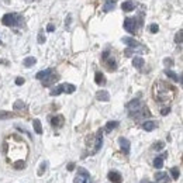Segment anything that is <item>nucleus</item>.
I'll return each instance as SVG.
<instances>
[{
  "label": "nucleus",
  "instance_id": "obj_1",
  "mask_svg": "<svg viewBox=\"0 0 183 183\" xmlns=\"http://www.w3.org/2000/svg\"><path fill=\"white\" fill-rule=\"evenodd\" d=\"M20 20V16L18 14H14V13H9V14H4L3 18H2V23L7 27H13L16 26Z\"/></svg>",
  "mask_w": 183,
  "mask_h": 183
},
{
  "label": "nucleus",
  "instance_id": "obj_2",
  "mask_svg": "<svg viewBox=\"0 0 183 183\" xmlns=\"http://www.w3.org/2000/svg\"><path fill=\"white\" fill-rule=\"evenodd\" d=\"M79 175H78L75 179H73V183H87L89 182V172L83 168H79Z\"/></svg>",
  "mask_w": 183,
  "mask_h": 183
},
{
  "label": "nucleus",
  "instance_id": "obj_3",
  "mask_svg": "<svg viewBox=\"0 0 183 183\" xmlns=\"http://www.w3.org/2000/svg\"><path fill=\"white\" fill-rule=\"evenodd\" d=\"M137 20L135 18H125V21H124V28H125V31H128L130 34H135L137 31Z\"/></svg>",
  "mask_w": 183,
  "mask_h": 183
},
{
  "label": "nucleus",
  "instance_id": "obj_4",
  "mask_svg": "<svg viewBox=\"0 0 183 183\" xmlns=\"http://www.w3.org/2000/svg\"><path fill=\"white\" fill-rule=\"evenodd\" d=\"M141 107H142V104H141V100L140 99H134V100H131L130 103L127 104V110L130 111V114L138 111Z\"/></svg>",
  "mask_w": 183,
  "mask_h": 183
},
{
  "label": "nucleus",
  "instance_id": "obj_5",
  "mask_svg": "<svg viewBox=\"0 0 183 183\" xmlns=\"http://www.w3.org/2000/svg\"><path fill=\"white\" fill-rule=\"evenodd\" d=\"M118 144H120L121 151H123L125 155H128V153H130V141L127 140V138H124V137H121V138H118Z\"/></svg>",
  "mask_w": 183,
  "mask_h": 183
},
{
  "label": "nucleus",
  "instance_id": "obj_6",
  "mask_svg": "<svg viewBox=\"0 0 183 183\" xmlns=\"http://www.w3.org/2000/svg\"><path fill=\"white\" fill-rule=\"evenodd\" d=\"M107 177H109L110 182H113V183H123V177H121V175L118 172H116V170L109 172Z\"/></svg>",
  "mask_w": 183,
  "mask_h": 183
},
{
  "label": "nucleus",
  "instance_id": "obj_7",
  "mask_svg": "<svg viewBox=\"0 0 183 183\" xmlns=\"http://www.w3.org/2000/svg\"><path fill=\"white\" fill-rule=\"evenodd\" d=\"M96 145H94V149H93V153H96L97 151H100V148H101V145H103V133H101V130L97 131L96 134Z\"/></svg>",
  "mask_w": 183,
  "mask_h": 183
},
{
  "label": "nucleus",
  "instance_id": "obj_8",
  "mask_svg": "<svg viewBox=\"0 0 183 183\" xmlns=\"http://www.w3.org/2000/svg\"><path fill=\"white\" fill-rule=\"evenodd\" d=\"M63 123H65V118H63L62 116H55L51 118V125L55 127V128H59V127L63 125Z\"/></svg>",
  "mask_w": 183,
  "mask_h": 183
},
{
  "label": "nucleus",
  "instance_id": "obj_9",
  "mask_svg": "<svg viewBox=\"0 0 183 183\" xmlns=\"http://www.w3.org/2000/svg\"><path fill=\"white\" fill-rule=\"evenodd\" d=\"M155 180L158 183H169V176L166 172H158L155 173Z\"/></svg>",
  "mask_w": 183,
  "mask_h": 183
},
{
  "label": "nucleus",
  "instance_id": "obj_10",
  "mask_svg": "<svg viewBox=\"0 0 183 183\" xmlns=\"http://www.w3.org/2000/svg\"><path fill=\"white\" fill-rule=\"evenodd\" d=\"M58 79H59V76H58V75H50L48 78H45V79L42 80V85L45 87H48V86H51L52 83H55Z\"/></svg>",
  "mask_w": 183,
  "mask_h": 183
},
{
  "label": "nucleus",
  "instance_id": "obj_11",
  "mask_svg": "<svg viewBox=\"0 0 183 183\" xmlns=\"http://www.w3.org/2000/svg\"><path fill=\"white\" fill-rule=\"evenodd\" d=\"M135 2H133V0H127V2H124L123 4H121V9H123L124 11H133L134 9H135Z\"/></svg>",
  "mask_w": 183,
  "mask_h": 183
},
{
  "label": "nucleus",
  "instance_id": "obj_12",
  "mask_svg": "<svg viewBox=\"0 0 183 183\" xmlns=\"http://www.w3.org/2000/svg\"><path fill=\"white\" fill-rule=\"evenodd\" d=\"M123 42L127 44V45L131 47V48H138V47H140V42H138L137 40H134V38H130V37H124Z\"/></svg>",
  "mask_w": 183,
  "mask_h": 183
},
{
  "label": "nucleus",
  "instance_id": "obj_13",
  "mask_svg": "<svg viewBox=\"0 0 183 183\" xmlns=\"http://www.w3.org/2000/svg\"><path fill=\"white\" fill-rule=\"evenodd\" d=\"M96 99L100 100V101H109L110 100V94L107 93L106 90H99L96 93Z\"/></svg>",
  "mask_w": 183,
  "mask_h": 183
},
{
  "label": "nucleus",
  "instance_id": "obj_14",
  "mask_svg": "<svg viewBox=\"0 0 183 183\" xmlns=\"http://www.w3.org/2000/svg\"><path fill=\"white\" fill-rule=\"evenodd\" d=\"M52 72L54 70L52 69H45V70H41V72H38L35 75V78L37 79H40V80H44L45 78H48L50 75H52Z\"/></svg>",
  "mask_w": 183,
  "mask_h": 183
},
{
  "label": "nucleus",
  "instance_id": "obj_15",
  "mask_svg": "<svg viewBox=\"0 0 183 183\" xmlns=\"http://www.w3.org/2000/svg\"><path fill=\"white\" fill-rule=\"evenodd\" d=\"M158 127V124L155 123V121H145V123L142 124V128L145 131H152V130H155Z\"/></svg>",
  "mask_w": 183,
  "mask_h": 183
},
{
  "label": "nucleus",
  "instance_id": "obj_16",
  "mask_svg": "<svg viewBox=\"0 0 183 183\" xmlns=\"http://www.w3.org/2000/svg\"><path fill=\"white\" fill-rule=\"evenodd\" d=\"M117 127H118V121H109L106 124V127H104V130H106V133H111Z\"/></svg>",
  "mask_w": 183,
  "mask_h": 183
},
{
  "label": "nucleus",
  "instance_id": "obj_17",
  "mask_svg": "<svg viewBox=\"0 0 183 183\" xmlns=\"http://www.w3.org/2000/svg\"><path fill=\"white\" fill-rule=\"evenodd\" d=\"M133 65H134V68H137V69H141V68L144 66V59L141 57L133 58Z\"/></svg>",
  "mask_w": 183,
  "mask_h": 183
},
{
  "label": "nucleus",
  "instance_id": "obj_18",
  "mask_svg": "<svg viewBox=\"0 0 183 183\" xmlns=\"http://www.w3.org/2000/svg\"><path fill=\"white\" fill-rule=\"evenodd\" d=\"M94 82H96L97 85H104L106 83V79H104V75L101 72H96V75H94Z\"/></svg>",
  "mask_w": 183,
  "mask_h": 183
},
{
  "label": "nucleus",
  "instance_id": "obj_19",
  "mask_svg": "<svg viewBox=\"0 0 183 183\" xmlns=\"http://www.w3.org/2000/svg\"><path fill=\"white\" fill-rule=\"evenodd\" d=\"M62 86H63V93H68V94L73 93V92L76 90V87L70 83H62Z\"/></svg>",
  "mask_w": 183,
  "mask_h": 183
},
{
  "label": "nucleus",
  "instance_id": "obj_20",
  "mask_svg": "<svg viewBox=\"0 0 183 183\" xmlns=\"http://www.w3.org/2000/svg\"><path fill=\"white\" fill-rule=\"evenodd\" d=\"M35 62H37V59L34 57H28V58H26V59H24V66L26 68H31V66H34V65H35Z\"/></svg>",
  "mask_w": 183,
  "mask_h": 183
},
{
  "label": "nucleus",
  "instance_id": "obj_21",
  "mask_svg": "<svg viewBox=\"0 0 183 183\" xmlns=\"http://www.w3.org/2000/svg\"><path fill=\"white\" fill-rule=\"evenodd\" d=\"M33 125H34V131L37 134H42V125H41V121L40 120H34L33 121Z\"/></svg>",
  "mask_w": 183,
  "mask_h": 183
},
{
  "label": "nucleus",
  "instance_id": "obj_22",
  "mask_svg": "<svg viewBox=\"0 0 183 183\" xmlns=\"http://www.w3.org/2000/svg\"><path fill=\"white\" fill-rule=\"evenodd\" d=\"M116 7V2L114 0H106V4H104V11H110Z\"/></svg>",
  "mask_w": 183,
  "mask_h": 183
},
{
  "label": "nucleus",
  "instance_id": "obj_23",
  "mask_svg": "<svg viewBox=\"0 0 183 183\" xmlns=\"http://www.w3.org/2000/svg\"><path fill=\"white\" fill-rule=\"evenodd\" d=\"M153 166L157 168V169H161L163 166V158L162 157H157L153 159Z\"/></svg>",
  "mask_w": 183,
  "mask_h": 183
},
{
  "label": "nucleus",
  "instance_id": "obj_24",
  "mask_svg": "<svg viewBox=\"0 0 183 183\" xmlns=\"http://www.w3.org/2000/svg\"><path fill=\"white\" fill-rule=\"evenodd\" d=\"M14 113L10 111H0V120H7V118H13Z\"/></svg>",
  "mask_w": 183,
  "mask_h": 183
},
{
  "label": "nucleus",
  "instance_id": "obj_25",
  "mask_svg": "<svg viewBox=\"0 0 183 183\" xmlns=\"http://www.w3.org/2000/svg\"><path fill=\"white\" fill-rule=\"evenodd\" d=\"M107 68H109V70H116L117 69V63H116V61H114L113 58L107 59Z\"/></svg>",
  "mask_w": 183,
  "mask_h": 183
},
{
  "label": "nucleus",
  "instance_id": "obj_26",
  "mask_svg": "<svg viewBox=\"0 0 183 183\" xmlns=\"http://www.w3.org/2000/svg\"><path fill=\"white\" fill-rule=\"evenodd\" d=\"M63 93V86L62 85H59V86H57L55 89L51 90V96H58V94Z\"/></svg>",
  "mask_w": 183,
  "mask_h": 183
},
{
  "label": "nucleus",
  "instance_id": "obj_27",
  "mask_svg": "<svg viewBox=\"0 0 183 183\" xmlns=\"http://www.w3.org/2000/svg\"><path fill=\"white\" fill-rule=\"evenodd\" d=\"M165 73H166V76H169L170 79L173 80V82H179V76H177L175 72H172V70L168 69V70H165Z\"/></svg>",
  "mask_w": 183,
  "mask_h": 183
},
{
  "label": "nucleus",
  "instance_id": "obj_28",
  "mask_svg": "<svg viewBox=\"0 0 183 183\" xmlns=\"http://www.w3.org/2000/svg\"><path fill=\"white\" fill-rule=\"evenodd\" d=\"M13 107H14V110H23L24 107H26V104H24L21 100H17L16 103L13 104Z\"/></svg>",
  "mask_w": 183,
  "mask_h": 183
},
{
  "label": "nucleus",
  "instance_id": "obj_29",
  "mask_svg": "<svg viewBox=\"0 0 183 183\" xmlns=\"http://www.w3.org/2000/svg\"><path fill=\"white\" fill-rule=\"evenodd\" d=\"M45 169H47V162H42L40 165V169H38V172H37V173H38V176H42L44 172H45Z\"/></svg>",
  "mask_w": 183,
  "mask_h": 183
},
{
  "label": "nucleus",
  "instance_id": "obj_30",
  "mask_svg": "<svg viewBox=\"0 0 183 183\" xmlns=\"http://www.w3.org/2000/svg\"><path fill=\"white\" fill-rule=\"evenodd\" d=\"M175 41L176 42H180V44H183V30H180L179 33L175 35Z\"/></svg>",
  "mask_w": 183,
  "mask_h": 183
},
{
  "label": "nucleus",
  "instance_id": "obj_31",
  "mask_svg": "<svg viewBox=\"0 0 183 183\" xmlns=\"http://www.w3.org/2000/svg\"><path fill=\"white\" fill-rule=\"evenodd\" d=\"M170 175H172L173 179H177V177H179V175H180L179 169H177V168H172V169H170Z\"/></svg>",
  "mask_w": 183,
  "mask_h": 183
},
{
  "label": "nucleus",
  "instance_id": "obj_32",
  "mask_svg": "<svg viewBox=\"0 0 183 183\" xmlns=\"http://www.w3.org/2000/svg\"><path fill=\"white\" fill-rule=\"evenodd\" d=\"M163 146H165V144H163L162 141H159V142H157L155 145H153V149H155V151H161V149H163Z\"/></svg>",
  "mask_w": 183,
  "mask_h": 183
},
{
  "label": "nucleus",
  "instance_id": "obj_33",
  "mask_svg": "<svg viewBox=\"0 0 183 183\" xmlns=\"http://www.w3.org/2000/svg\"><path fill=\"white\" fill-rule=\"evenodd\" d=\"M149 31L152 34L158 33V31H159V27H158V24H151V26H149Z\"/></svg>",
  "mask_w": 183,
  "mask_h": 183
},
{
  "label": "nucleus",
  "instance_id": "obj_34",
  "mask_svg": "<svg viewBox=\"0 0 183 183\" xmlns=\"http://www.w3.org/2000/svg\"><path fill=\"white\" fill-rule=\"evenodd\" d=\"M24 165H26V163H24V161H17V162L14 163V168H17V169H23Z\"/></svg>",
  "mask_w": 183,
  "mask_h": 183
},
{
  "label": "nucleus",
  "instance_id": "obj_35",
  "mask_svg": "<svg viewBox=\"0 0 183 183\" xmlns=\"http://www.w3.org/2000/svg\"><path fill=\"white\" fill-rule=\"evenodd\" d=\"M163 63H165L166 66H172V65H173V59H172V58H165V59H163Z\"/></svg>",
  "mask_w": 183,
  "mask_h": 183
},
{
  "label": "nucleus",
  "instance_id": "obj_36",
  "mask_svg": "<svg viewBox=\"0 0 183 183\" xmlns=\"http://www.w3.org/2000/svg\"><path fill=\"white\" fill-rule=\"evenodd\" d=\"M38 42H40V44H44V42H45V37H44L42 33L38 34Z\"/></svg>",
  "mask_w": 183,
  "mask_h": 183
},
{
  "label": "nucleus",
  "instance_id": "obj_37",
  "mask_svg": "<svg viewBox=\"0 0 183 183\" xmlns=\"http://www.w3.org/2000/svg\"><path fill=\"white\" fill-rule=\"evenodd\" d=\"M169 113H170V109H169V107H165V109L161 110V114H162V116H166V114H169Z\"/></svg>",
  "mask_w": 183,
  "mask_h": 183
},
{
  "label": "nucleus",
  "instance_id": "obj_38",
  "mask_svg": "<svg viewBox=\"0 0 183 183\" xmlns=\"http://www.w3.org/2000/svg\"><path fill=\"white\" fill-rule=\"evenodd\" d=\"M16 85H17V86L24 85V78H17V79H16Z\"/></svg>",
  "mask_w": 183,
  "mask_h": 183
},
{
  "label": "nucleus",
  "instance_id": "obj_39",
  "mask_svg": "<svg viewBox=\"0 0 183 183\" xmlns=\"http://www.w3.org/2000/svg\"><path fill=\"white\" fill-rule=\"evenodd\" d=\"M54 30H55V26H54V24H48V26H47V31H48V33H52Z\"/></svg>",
  "mask_w": 183,
  "mask_h": 183
},
{
  "label": "nucleus",
  "instance_id": "obj_40",
  "mask_svg": "<svg viewBox=\"0 0 183 183\" xmlns=\"http://www.w3.org/2000/svg\"><path fill=\"white\" fill-rule=\"evenodd\" d=\"M133 55V51L131 50H125V57H131Z\"/></svg>",
  "mask_w": 183,
  "mask_h": 183
},
{
  "label": "nucleus",
  "instance_id": "obj_41",
  "mask_svg": "<svg viewBox=\"0 0 183 183\" xmlns=\"http://www.w3.org/2000/svg\"><path fill=\"white\" fill-rule=\"evenodd\" d=\"M75 169V163H69L68 165V170H73Z\"/></svg>",
  "mask_w": 183,
  "mask_h": 183
},
{
  "label": "nucleus",
  "instance_id": "obj_42",
  "mask_svg": "<svg viewBox=\"0 0 183 183\" xmlns=\"http://www.w3.org/2000/svg\"><path fill=\"white\" fill-rule=\"evenodd\" d=\"M69 24H70V16H68V18H66V27H69Z\"/></svg>",
  "mask_w": 183,
  "mask_h": 183
},
{
  "label": "nucleus",
  "instance_id": "obj_43",
  "mask_svg": "<svg viewBox=\"0 0 183 183\" xmlns=\"http://www.w3.org/2000/svg\"><path fill=\"white\" fill-rule=\"evenodd\" d=\"M179 82H180V83H182V86H183V73H182V76L179 78Z\"/></svg>",
  "mask_w": 183,
  "mask_h": 183
},
{
  "label": "nucleus",
  "instance_id": "obj_44",
  "mask_svg": "<svg viewBox=\"0 0 183 183\" xmlns=\"http://www.w3.org/2000/svg\"><path fill=\"white\" fill-rule=\"evenodd\" d=\"M114 2H116V0H114Z\"/></svg>",
  "mask_w": 183,
  "mask_h": 183
}]
</instances>
